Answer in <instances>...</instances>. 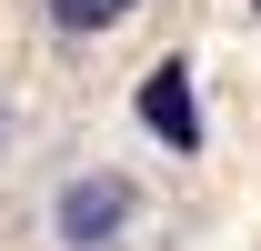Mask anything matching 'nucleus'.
<instances>
[{
  "mask_svg": "<svg viewBox=\"0 0 261 251\" xmlns=\"http://www.w3.org/2000/svg\"><path fill=\"white\" fill-rule=\"evenodd\" d=\"M130 211H141V181L130 171H70L50 191V241L61 251H111L130 231Z\"/></svg>",
  "mask_w": 261,
  "mask_h": 251,
  "instance_id": "nucleus-1",
  "label": "nucleus"
},
{
  "mask_svg": "<svg viewBox=\"0 0 261 251\" xmlns=\"http://www.w3.org/2000/svg\"><path fill=\"white\" fill-rule=\"evenodd\" d=\"M141 131H151L161 151H181V161L201 151V91H191V61H151V70H141Z\"/></svg>",
  "mask_w": 261,
  "mask_h": 251,
  "instance_id": "nucleus-2",
  "label": "nucleus"
},
{
  "mask_svg": "<svg viewBox=\"0 0 261 251\" xmlns=\"http://www.w3.org/2000/svg\"><path fill=\"white\" fill-rule=\"evenodd\" d=\"M141 0H50V31H70V40H91V31H111V20H130Z\"/></svg>",
  "mask_w": 261,
  "mask_h": 251,
  "instance_id": "nucleus-3",
  "label": "nucleus"
},
{
  "mask_svg": "<svg viewBox=\"0 0 261 251\" xmlns=\"http://www.w3.org/2000/svg\"><path fill=\"white\" fill-rule=\"evenodd\" d=\"M0 141H10V101H0Z\"/></svg>",
  "mask_w": 261,
  "mask_h": 251,
  "instance_id": "nucleus-4",
  "label": "nucleus"
},
{
  "mask_svg": "<svg viewBox=\"0 0 261 251\" xmlns=\"http://www.w3.org/2000/svg\"><path fill=\"white\" fill-rule=\"evenodd\" d=\"M251 10H261V0H251Z\"/></svg>",
  "mask_w": 261,
  "mask_h": 251,
  "instance_id": "nucleus-5",
  "label": "nucleus"
}]
</instances>
